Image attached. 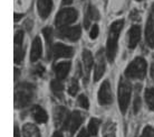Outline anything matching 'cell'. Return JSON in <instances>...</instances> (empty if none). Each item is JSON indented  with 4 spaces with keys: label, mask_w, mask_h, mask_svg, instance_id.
I'll return each instance as SVG.
<instances>
[{
    "label": "cell",
    "mask_w": 154,
    "mask_h": 137,
    "mask_svg": "<svg viewBox=\"0 0 154 137\" xmlns=\"http://www.w3.org/2000/svg\"><path fill=\"white\" fill-rule=\"evenodd\" d=\"M124 26V20L119 19L109 26L108 31L107 44H106V56L109 62H113L115 59L116 52H117V41H119V33Z\"/></svg>",
    "instance_id": "6da1fadb"
},
{
    "label": "cell",
    "mask_w": 154,
    "mask_h": 137,
    "mask_svg": "<svg viewBox=\"0 0 154 137\" xmlns=\"http://www.w3.org/2000/svg\"><path fill=\"white\" fill-rule=\"evenodd\" d=\"M35 94V86L28 82L20 83L16 86L15 91V107L16 108H25L31 102Z\"/></svg>",
    "instance_id": "7a4b0ae2"
},
{
    "label": "cell",
    "mask_w": 154,
    "mask_h": 137,
    "mask_svg": "<svg viewBox=\"0 0 154 137\" xmlns=\"http://www.w3.org/2000/svg\"><path fill=\"white\" fill-rule=\"evenodd\" d=\"M131 83L128 82L127 80H125V79L121 78L119 83V106L122 114L126 113L128 105H130V100H131Z\"/></svg>",
    "instance_id": "3957f363"
},
{
    "label": "cell",
    "mask_w": 154,
    "mask_h": 137,
    "mask_svg": "<svg viewBox=\"0 0 154 137\" xmlns=\"http://www.w3.org/2000/svg\"><path fill=\"white\" fill-rule=\"evenodd\" d=\"M146 74V62L143 57H135L125 70V75L128 79H144Z\"/></svg>",
    "instance_id": "277c9868"
},
{
    "label": "cell",
    "mask_w": 154,
    "mask_h": 137,
    "mask_svg": "<svg viewBox=\"0 0 154 137\" xmlns=\"http://www.w3.org/2000/svg\"><path fill=\"white\" fill-rule=\"evenodd\" d=\"M78 17V12L74 8H64L58 12L55 19V25L59 29L66 28L68 25L74 23Z\"/></svg>",
    "instance_id": "5b68a950"
},
{
    "label": "cell",
    "mask_w": 154,
    "mask_h": 137,
    "mask_svg": "<svg viewBox=\"0 0 154 137\" xmlns=\"http://www.w3.org/2000/svg\"><path fill=\"white\" fill-rule=\"evenodd\" d=\"M113 101L112 91H111V86L107 80L104 81L100 86L98 90V102L102 106H108Z\"/></svg>",
    "instance_id": "8992f818"
},
{
    "label": "cell",
    "mask_w": 154,
    "mask_h": 137,
    "mask_svg": "<svg viewBox=\"0 0 154 137\" xmlns=\"http://www.w3.org/2000/svg\"><path fill=\"white\" fill-rule=\"evenodd\" d=\"M83 120H84V116H83L81 111H73L70 114L67 122H66L64 129H69L70 134H74L79 128V126L82 125Z\"/></svg>",
    "instance_id": "52a82bcc"
},
{
    "label": "cell",
    "mask_w": 154,
    "mask_h": 137,
    "mask_svg": "<svg viewBox=\"0 0 154 137\" xmlns=\"http://www.w3.org/2000/svg\"><path fill=\"white\" fill-rule=\"evenodd\" d=\"M81 35H82V29H81V26H78V25L77 26H73V27L63 28L58 33L59 37L68 39L70 42H76V41H78Z\"/></svg>",
    "instance_id": "ba28073f"
},
{
    "label": "cell",
    "mask_w": 154,
    "mask_h": 137,
    "mask_svg": "<svg viewBox=\"0 0 154 137\" xmlns=\"http://www.w3.org/2000/svg\"><path fill=\"white\" fill-rule=\"evenodd\" d=\"M105 72V59L104 51L100 50L96 54V63H95V70H94V81H98Z\"/></svg>",
    "instance_id": "9c48e42d"
},
{
    "label": "cell",
    "mask_w": 154,
    "mask_h": 137,
    "mask_svg": "<svg viewBox=\"0 0 154 137\" xmlns=\"http://www.w3.org/2000/svg\"><path fill=\"white\" fill-rule=\"evenodd\" d=\"M53 54H54L55 59H58V57H72L74 54V50L73 47L67 46L63 43H56L53 46Z\"/></svg>",
    "instance_id": "30bf717a"
},
{
    "label": "cell",
    "mask_w": 154,
    "mask_h": 137,
    "mask_svg": "<svg viewBox=\"0 0 154 137\" xmlns=\"http://www.w3.org/2000/svg\"><path fill=\"white\" fill-rule=\"evenodd\" d=\"M70 115L68 114V111L66 109L65 107L58 106L55 108L54 110V122L55 125L59 127V126H63V128L65 127L66 122L68 120Z\"/></svg>",
    "instance_id": "8fae6325"
},
{
    "label": "cell",
    "mask_w": 154,
    "mask_h": 137,
    "mask_svg": "<svg viewBox=\"0 0 154 137\" xmlns=\"http://www.w3.org/2000/svg\"><path fill=\"white\" fill-rule=\"evenodd\" d=\"M141 38V27L139 25H133L127 33V44L128 48H135Z\"/></svg>",
    "instance_id": "7c38bea8"
},
{
    "label": "cell",
    "mask_w": 154,
    "mask_h": 137,
    "mask_svg": "<svg viewBox=\"0 0 154 137\" xmlns=\"http://www.w3.org/2000/svg\"><path fill=\"white\" fill-rule=\"evenodd\" d=\"M93 55L88 50L83 51V65H84V83L88 82L89 73L93 67Z\"/></svg>",
    "instance_id": "4fadbf2b"
},
{
    "label": "cell",
    "mask_w": 154,
    "mask_h": 137,
    "mask_svg": "<svg viewBox=\"0 0 154 137\" xmlns=\"http://www.w3.org/2000/svg\"><path fill=\"white\" fill-rule=\"evenodd\" d=\"M38 14L42 19H46L53 9V0H37Z\"/></svg>",
    "instance_id": "5bb4252c"
},
{
    "label": "cell",
    "mask_w": 154,
    "mask_h": 137,
    "mask_svg": "<svg viewBox=\"0 0 154 137\" xmlns=\"http://www.w3.org/2000/svg\"><path fill=\"white\" fill-rule=\"evenodd\" d=\"M42 39L39 36H36L32 44H31V50H30V61L31 62H36L37 60L42 56Z\"/></svg>",
    "instance_id": "9a60e30c"
},
{
    "label": "cell",
    "mask_w": 154,
    "mask_h": 137,
    "mask_svg": "<svg viewBox=\"0 0 154 137\" xmlns=\"http://www.w3.org/2000/svg\"><path fill=\"white\" fill-rule=\"evenodd\" d=\"M70 70V62H59L54 67L55 74L58 80H64Z\"/></svg>",
    "instance_id": "2e32d148"
},
{
    "label": "cell",
    "mask_w": 154,
    "mask_h": 137,
    "mask_svg": "<svg viewBox=\"0 0 154 137\" xmlns=\"http://www.w3.org/2000/svg\"><path fill=\"white\" fill-rule=\"evenodd\" d=\"M98 19H100V12L97 10V8H95L93 5H88L87 10H86V15H85V19H84L85 28H86V29L89 28V25H91V21H92V20H98Z\"/></svg>",
    "instance_id": "e0dca14e"
},
{
    "label": "cell",
    "mask_w": 154,
    "mask_h": 137,
    "mask_svg": "<svg viewBox=\"0 0 154 137\" xmlns=\"http://www.w3.org/2000/svg\"><path fill=\"white\" fill-rule=\"evenodd\" d=\"M31 116L39 124H45L48 120V115L44 108L39 106H34L31 109Z\"/></svg>",
    "instance_id": "ac0fdd59"
},
{
    "label": "cell",
    "mask_w": 154,
    "mask_h": 137,
    "mask_svg": "<svg viewBox=\"0 0 154 137\" xmlns=\"http://www.w3.org/2000/svg\"><path fill=\"white\" fill-rule=\"evenodd\" d=\"M145 39L146 43L150 47H154V27H153V20L152 17H149L145 26Z\"/></svg>",
    "instance_id": "d6986e66"
},
{
    "label": "cell",
    "mask_w": 154,
    "mask_h": 137,
    "mask_svg": "<svg viewBox=\"0 0 154 137\" xmlns=\"http://www.w3.org/2000/svg\"><path fill=\"white\" fill-rule=\"evenodd\" d=\"M23 137H40L38 127L32 124H26L23 128Z\"/></svg>",
    "instance_id": "ffe728a7"
},
{
    "label": "cell",
    "mask_w": 154,
    "mask_h": 137,
    "mask_svg": "<svg viewBox=\"0 0 154 137\" xmlns=\"http://www.w3.org/2000/svg\"><path fill=\"white\" fill-rule=\"evenodd\" d=\"M50 88H51V91L57 97V98H63V92H64V84L60 80L58 79H55L51 81L50 83Z\"/></svg>",
    "instance_id": "44dd1931"
},
{
    "label": "cell",
    "mask_w": 154,
    "mask_h": 137,
    "mask_svg": "<svg viewBox=\"0 0 154 137\" xmlns=\"http://www.w3.org/2000/svg\"><path fill=\"white\" fill-rule=\"evenodd\" d=\"M100 119H97V118H92L91 120H89V124H88V130L89 133V136H96L97 135V132H98V128H100Z\"/></svg>",
    "instance_id": "7402d4cb"
},
{
    "label": "cell",
    "mask_w": 154,
    "mask_h": 137,
    "mask_svg": "<svg viewBox=\"0 0 154 137\" xmlns=\"http://www.w3.org/2000/svg\"><path fill=\"white\" fill-rule=\"evenodd\" d=\"M42 35L46 39V43H47V47H48V56L50 54V51L53 50L51 47V41H53V29L51 27H45L42 29Z\"/></svg>",
    "instance_id": "603a6c76"
},
{
    "label": "cell",
    "mask_w": 154,
    "mask_h": 137,
    "mask_svg": "<svg viewBox=\"0 0 154 137\" xmlns=\"http://www.w3.org/2000/svg\"><path fill=\"white\" fill-rule=\"evenodd\" d=\"M145 101L151 110H154V88H147L145 90Z\"/></svg>",
    "instance_id": "cb8c5ba5"
},
{
    "label": "cell",
    "mask_w": 154,
    "mask_h": 137,
    "mask_svg": "<svg viewBox=\"0 0 154 137\" xmlns=\"http://www.w3.org/2000/svg\"><path fill=\"white\" fill-rule=\"evenodd\" d=\"M140 90H141V86L140 84H136V90H135V98L134 102H133V109H134V113L136 114L137 111L141 108V98H140Z\"/></svg>",
    "instance_id": "d4e9b609"
},
{
    "label": "cell",
    "mask_w": 154,
    "mask_h": 137,
    "mask_svg": "<svg viewBox=\"0 0 154 137\" xmlns=\"http://www.w3.org/2000/svg\"><path fill=\"white\" fill-rule=\"evenodd\" d=\"M23 56H25V50H23L21 46L15 47V63L16 64H20L23 62Z\"/></svg>",
    "instance_id": "484cf974"
},
{
    "label": "cell",
    "mask_w": 154,
    "mask_h": 137,
    "mask_svg": "<svg viewBox=\"0 0 154 137\" xmlns=\"http://www.w3.org/2000/svg\"><path fill=\"white\" fill-rule=\"evenodd\" d=\"M78 89H79L78 82H77L76 78H74L73 80L70 81L69 88H68V92H69L70 96H76L77 92H78Z\"/></svg>",
    "instance_id": "4316f807"
},
{
    "label": "cell",
    "mask_w": 154,
    "mask_h": 137,
    "mask_svg": "<svg viewBox=\"0 0 154 137\" xmlns=\"http://www.w3.org/2000/svg\"><path fill=\"white\" fill-rule=\"evenodd\" d=\"M77 101H78V105H79L82 108L88 109L89 101H88V98H87L85 94H79V96H78V99H77Z\"/></svg>",
    "instance_id": "83f0119b"
},
{
    "label": "cell",
    "mask_w": 154,
    "mask_h": 137,
    "mask_svg": "<svg viewBox=\"0 0 154 137\" xmlns=\"http://www.w3.org/2000/svg\"><path fill=\"white\" fill-rule=\"evenodd\" d=\"M23 41V31H17L15 34V46H21Z\"/></svg>",
    "instance_id": "f1b7e54d"
},
{
    "label": "cell",
    "mask_w": 154,
    "mask_h": 137,
    "mask_svg": "<svg viewBox=\"0 0 154 137\" xmlns=\"http://www.w3.org/2000/svg\"><path fill=\"white\" fill-rule=\"evenodd\" d=\"M142 137H154V128L151 126H146L143 130Z\"/></svg>",
    "instance_id": "f546056e"
},
{
    "label": "cell",
    "mask_w": 154,
    "mask_h": 137,
    "mask_svg": "<svg viewBox=\"0 0 154 137\" xmlns=\"http://www.w3.org/2000/svg\"><path fill=\"white\" fill-rule=\"evenodd\" d=\"M98 31H100V28L97 25H93L92 29L89 31V36H91V38L92 39H95L98 36Z\"/></svg>",
    "instance_id": "4dcf8cb0"
},
{
    "label": "cell",
    "mask_w": 154,
    "mask_h": 137,
    "mask_svg": "<svg viewBox=\"0 0 154 137\" xmlns=\"http://www.w3.org/2000/svg\"><path fill=\"white\" fill-rule=\"evenodd\" d=\"M34 72H35V73H36L37 75H39V77H42V73L45 72V69H44V67H42V65H38V67H35V71H34Z\"/></svg>",
    "instance_id": "1f68e13d"
},
{
    "label": "cell",
    "mask_w": 154,
    "mask_h": 137,
    "mask_svg": "<svg viewBox=\"0 0 154 137\" xmlns=\"http://www.w3.org/2000/svg\"><path fill=\"white\" fill-rule=\"evenodd\" d=\"M89 133H88V130H86L85 128H83V129L78 133V135H77V137H88Z\"/></svg>",
    "instance_id": "d6a6232c"
},
{
    "label": "cell",
    "mask_w": 154,
    "mask_h": 137,
    "mask_svg": "<svg viewBox=\"0 0 154 137\" xmlns=\"http://www.w3.org/2000/svg\"><path fill=\"white\" fill-rule=\"evenodd\" d=\"M130 17H131L133 20H137V21H139V20H141V16L136 14V10H133V12L131 14V16H130Z\"/></svg>",
    "instance_id": "836d02e7"
},
{
    "label": "cell",
    "mask_w": 154,
    "mask_h": 137,
    "mask_svg": "<svg viewBox=\"0 0 154 137\" xmlns=\"http://www.w3.org/2000/svg\"><path fill=\"white\" fill-rule=\"evenodd\" d=\"M151 77H152V79H153V81H154V61L152 62V64H151Z\"/></svg>",
    "instance_id": "e575fe53"
},
{
    "label": "cell",
    "mask_w": 154,
    "mask_h": 137,
    "mask_svg": "<svg viewBox=\"0 0 154 137\" xmlns=\"http://www.w3.org/2000/svg\"><path fill=\"white\" fill-rule=\"evenodd\" d=\"M23 15H21V14H15V23H18V20L23 17Z\"/></svg>",
    "instance_id": "d590c367"
},
{
    "label": "cell",
    "mask_w": 154,
    "mask_h": 137,
    "mask_svg": "<svg viewBox=\"0 0 154 137\" xmlns=\"http://www.w3.org/2000/svg\"><path fill=\"white\" fill-rule=\"evenodd\" d=\"M15 137H20V133H19V128H18V126H15Z\"/></svg>",
    "instance_id": "8d00e7d4"
},
{
    "label": "cell",
    "mask_w": 154,
    "mask_h": 137,
    "mask_svg": "<svg viewBox=\"0 0 154 137\" xmlns=\"http://www.w3.org/2000/svg\"><path fill=\"white\" fill-rule=\"evenodd\" d=\"M72 2H73V0H63L62 5L63 6H65V5H70Z\"/></svg>",
    "instance_id": "74e56055"
},
{
    "label": "cell",
    "mask_w": 154,
    "mask_h": 137,
    "mask_svg": "<svg viewBox=\"0 0 154 137\" xmlns=\"http://www.w3.org/2000/svg\"><path fill=\"white\" fill-rule=\"evenodd\" d=\"M53 137H64V136H63V134L60 132H55Z\"/></svg>",
    "instance_id": "f35d334b"
},
{
    "label": "cell",
    "mask_w": 154,
    "mask_h": 137,
    "mask_svg": "<svg viewBox=\"0 0 154 137\" xmlns=\"http://www.w3.org/2000/svg\"><path fill=\"white\" fill-rule=\"evenodd\" d=\"M152 9H153V12H154V4H153V8H152Z\"/></svg>",
    "instance_id": "ab89813d"
},
{
    "label": "cell",
    "mask_w": 154,
    "mask_h": 137,
    "mask_svg": "<svg viewBox=\"0 0 154 137\" xmlns=\"http://www.w3.org/2000/svg\"><path fill=\"white\" fill-rule=\"evenodd\" d=\"M137 1H141V0H137Z\"/></svg>",
    "instance_id": "60d3db41"
}]
</instances>
